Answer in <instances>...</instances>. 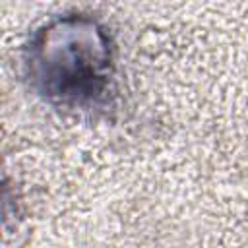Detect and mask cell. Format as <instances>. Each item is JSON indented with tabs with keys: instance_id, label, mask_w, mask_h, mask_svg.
<instances>
[{
	"instance_id": "cell-1",
	"label": "cell",
	"mask_w": 248,
	"mask_h": 248,
	"mask_svg": "<svg viewBox=\"0 0 248 248\" xmlns=\"http://www.w3.org/2000/svg\"><path fill=\"white\" fill-rule=\"evenodd\" d=\"M108 62L105 35L93 23L78 19L46 27L31 56L37 83L46 95L62 101H81L101 93Z\"/></svg>"
}]
</instances>
